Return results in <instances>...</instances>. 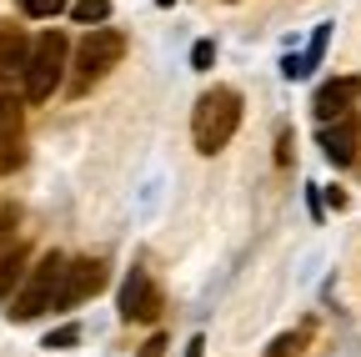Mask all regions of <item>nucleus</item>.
I'll use <instances>...</instances> for the list:
<instances>
[{
    "instance_id": "f257e3e1",
    "label": "nucleus",
    "mask_w": 361,
    "mask_h": 357,
    "mask_svg": "<svg viewBox=\"0 0 361 357\" xmlns=\"http://www.w3.org/2000/svg\"><path fill=\"white\" fill-rule=\"evenodd\" d=\"M236 126H241V91L236 86H211L191 111V141L201 156H216L231 146Z\"/></svg>"
},
{
    "instance_id": "f03ea898",
    "label": "nucleus",
    "mask_w": 361,
    "mask_h": 357,
    "mask_svg": "<svg viewBox=\"0 0 361 357\" xmlns=\"http://www.w3.org/2000/svg\"><path fill=\"white\" fill-rule=\"evenodd\" d=\"M66 61H71V46L61 30H40L25 51V71H20V86H25V101H51L56 86L66 76Z\"/></svg>"
},
{
    "instance_id": "7ed1b4c3",
    "label": "nucleus",
    "mask_w": 361,
    "mask_h": 357,
    "mask_svg": "<svg viewBox=\"0 0 361 357\" xmlns=\"http://www.w3.org/2000/svg\"><path fill=\"white\" fill-rule=\"evenodd\" d=\"M61 277H66V257L61 252H45L30 272H25V282H16V297H11V317L16 322H30V317H40V312H51L56 307V292H61Z\"/></svg>"
},
{
    "instance_id": "20e7f679",
    "label": "nucleus",
    "mask_w": 361,
    "mask_h": 357,
    "mask_svg": "<svg viewBox=\"0 0 361 357\" xmlns=\"http://www.w3.org/2000/svg\"><path fill=\"white\" fill-rule=\"evenodd\" d=\"M126 56V35L111 25H96L80 46H75V91H90L101 76H111Z\"/></svg>"
},
{
    "instance_id": "39448f33",
    "label": "nucleus",
    "mask_w": 361,
    "mask_h": 357,
    "mask_svg": "<svg viewBox=\"0 0 361 357\" xmlns=\"http://www.w3.org/2000/svg\"><path fill=\"white\" fill-rule=\"evenodd\" d=\"M116 307H121V322H156L161 317V287L151 282L146 267H130L126 272Z\"/></svg>"
},
{
    "instance_id": "423d86ee",
    "label": "nucleus",
    "mask_w": 361,
    "mask_h": 357,
    "mask_svg": "<svg viewBox=\"0 0 361 357\" xmlns=\"http://www.w3.org/2000/svg\"><path fill=\"white\" fill-rule=\"evenodd\" d=\"M101 287H106V262H101V257L66 262V277H61L56 307H75V302H85V297H96Z\"/></svg>"
},
{
    "instance_id": "0eeeda50",
    "label": "nucleus",
    "mask_w": 361,
    "mask_h": 357,
    "mask_svg": "<svg viewBox=\"0 0 361 357\" xmlns=\"http://www.w3.org/2000/svg\"><path fill=\"white\" fill-rule=\"evenodd\" d=\"M356 146H361V116L356 111H346V116H336V121L322 126V151H326L331 166H351Z\"/></svg>"
},
{
    "instance_id": "6e6552de",
    "label": "nucleus",
    "mask_w": 361,
    "mask_h": 357,
    "mask_svg": "<svg viewBox=\"0 0 361 357\" xmlns=\"http://www.w3.org/2000/svg\"><path fill=\"white\" fill-rule=\"evenodd\" d=\"M356 96H361V81H356V76H336V81H326L322 91L311 96V111H316V121L326 126V121L356 111Z\"/></svg>"
},
{
    "instance_id": "1a4fd4ad",
    "label": "nucleus",
    "mask_w": 361,
    "mask_h": 357,
    "mask_svg": "<svg viewBox=\"0 0 361 357\" xmlns=\"http://www.w3.org/2000/svg\"><path fill=\"white\" fill-rule=\"evenodd\" d=\"M25 51H30V40L16 25H0V91H11L16 76L25 71Z\"/></svg>"
},
{
    "instance_id": "9d476101",
    "label": "nucleus",
    "mask_w": 361,
    "mask_h": 357,
    "mask_svg": "<svg viewBox=\"0 0 361 357\" xmlns=\"http://www.w3.org/2000/svg\"><path fill=\"white\" fill-rule=\"evenodd\" d=\"M20 277H25V237L11 232V237H0V302L16 292Z\"/></svg>"
},
{
    "instance_id": "9b49d317",
    "label": "nucleus",
    "mask_w": 361,
    "mask_h": 357,
    "mask_svg": "<svg viewBox=\"0 0 361 357\" xmlns=\"http://www.w3.org/2000/svg\"><path fill=\"white\" fill-rule=\"evenodd\" d=\"M326 46H331V25H316V30H311V46H306L301 56H286V61H281V76H286V81H301V76H311L316 66H322Z\"/></svg>"
},
{
    "instance_id": "f8f14e48",
    "label": "nucleus",
    "mask_w": 361,
    "mask_h": 357,
    "mask_svg": "<svg viewBox=\"0 0 361 357\" xmlns=\"http://www.w3.org/2000/svg\"><path fill=\"white\" fill-rule=\"evenodd\" d=\"M71 16H75L80 25H106V21H111V0H75Z\"/></svg>"
},
{
    "instance_id": "ddd939ff",
    "label": "nucleus",
    "mask_w": 361,
    "mask_h": 357,
    "mask_svg": "<svg viewBox=\"0 0 361 357\" xmlns=\"http://www.w3.org/2000/svg\"><path fill=\"white\" fill-rule=\"evenodd\" d=\"M301 352H306V327L301 332H281L276 342L266 347V357H301Z\"/></svg>"
},
{
    "instance_id": "4468645a",
    "label": "nucleus",
    "mask_w": 361,
    "mask_h": 357,
    "mask_svg": "<svg viewBox=\"0 0 361 357\" xmlns=\"http://www.w3.org/2000/svg\"><path fill=\"white\" fill-rule=\"evenodd\" d=\"M20 11H25L30 21H51V16L66 11V0H20Z\"/></svg>"
},
{
    "instance_id": "2eb2a0df",
    "label": "nucleus",
    "mask_w": 361,
    "mask_h": 357,
    "mask_svg": "<svg viewBox=\"0 0 361 357\" xmlns=\"http://www.w3.org/2000/svg\"><path fill=\"white\" fill-rule=\"evenodd\" d=\"M75 342H80V327H75V322H66V327H56L51 337H45L40 347H51V352H66V347H75Z\"/></svg>"
},
{
    "instance_id": "dca6fc26",
    "label": "nucleus",
    "mask_w": 361,
    "mask_h": 357,
    "mask_svg": "<svg viewBox=\"0 0 361 357\" xmlns=\"http://www.w3.org/2000/svg\"><path fill=\"white\" fill-rule=\"evenodd\" d=\"M211 61H216V40H196L191 46V71H211Z\"/></svg>"
},
{
    "instance_id": "f3484780",
    "label": "nucleus",
    "mask_w": 361,
    "mask_h": 357,
    "mask_svg": "<svg viewBox=\"0 0 361 357\" xmlns=\"http://www.w3.org/2000/svg\"><path fill=\"white\" fill-rule=\"evenodd\" d=\"M276 166H291V126L276 131Z\"/></svg>"
},
{
    "instance_id": "a211bd4d",
    "label": "nucleus",
    "mask_w": 361,
    "mask_h": 357,
    "mask_svg": "<svg viewBox=\"0 0 361 357\" xmlns=\"http://www.w3.org/2000/svg\"><path fill=\"white\" fill-rule=\"evenodd\" d=\"M161 352H166V337H151V342L141 347V357H161Z\"/></svg>"
},
{
    "instance_id": "6ab92c4d",
    "label": "nucleus",
    "mask_w": 361,
    "mask_h": 357,
    "mask_svg": "<svg viewBox=\"0 0 361 357\" xmlns=\"http://www.w3.org/2000/svg\"><path fill=\"white\" fill-rule=\"evenodd\" d=\"M326 201H331V206L341 211V206H346V192H341V187H326Z\"/></svg>"
},
{
    "instance_id": "aec40b11",
    "label": "nucleus",
    "mask_w": 361,
    "mask_h": 357,
    "mask_svg": "<svg viewBox=\"0 0 361 357\" xmlns=\"http://www.w3.org/2000/svg\"><path fill=\"white\" fill-rule=\"evenodd\" d=\"M186 357H206V337H191L186 342Z\"/></svg>"
}]
</instances>
